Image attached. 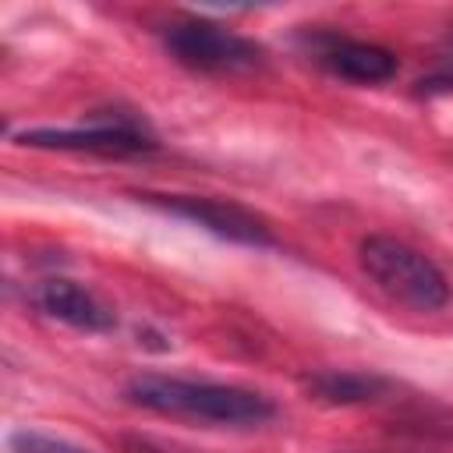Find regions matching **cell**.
Wrapping results in <instances>:
<instances>
[{
    "label": "cell",
    "instance_id": "6da1fadb",
    "mask_svg": "<svg viewBox=\"0 0 453 453\" xmlns=\"http://www.w3.org/2000/svg\"><path fill=\"white\" fill-rule=\"evenodd\" d=\"M124 396L127 403L163 418L223 425V428H251L276 414L273 400L255 389L230 382H205V379H177V375H134L124 386Z\"/></svg>",
    "mask_w": 453,
    "mask_h": 453
},
{
    "label": "cell",
    "instance_id": "7a4b0ae2",
    "mask_svg": "<svg viewBox=\"0 0 453 453\" xmlns=\"http://www.w3.org/2000/svg\"><path fill=\"white\" fill-rule=\"evenodd\" d=\"M357 262L386 297H393L411 311H439L449 301V283L442 269L407 241L372 234L361 241Z\"/></svg>",
    "mask_w": 453,
    "mask_h": 453
},
{
    "label": "cell",
    "instance_id": "3957f363",
    "mask_svg": "<svg viewBox=\"0 0 453 453\" xmlns=\"http://www.w3.org/2000/svg\"><path fill=\"white\" fill-rule=\"evenodd\" d=\"M163 46L177 64L198 74H241V71H255L265 60V50L255 39L202 18L166 25Z\"/></svg>",
    "mask_w": 453,
    "mask_h": 453
},
{
    "label": "cell",
    "instance_id": "277c9868",
    "mask_svg": "<svg viewBox=\"0 0 453 453\" xmlns=\"http://www.w3.org/2000/svg\"><path fill=\"white\" fill-rule=\"evenodd\" d=\"M138 198L145 205H156L177 219H188V223L230 241V244H244V248H273L276 244L269 223L237 202L209 198V195H152V191H145Z\"/></svg>",
    "mask_w": 453,
    "mask_h": 453
},
{
    "label": "cell",
    "instance_id": "5b68a950",
    "mask_svg": "<svg viewBox=\"0 0 453 453\" xmlns=\"http://www.w3.org/2000/svg\"><path fill=\"white\" fill-rule=\"evenodd\" d=\"M21 145L32 149H60V152H96V156H138L149 152L156 142L145 127L127 117L96 120L88 127H32L18 134Z\"/></svg>",
    "mask_w": 453,
    "mask_h": 453
},
{
    "label": "cell",
    "instance_id": "8992f818",
    "mask_svg": "<svg viewBox=\"0 0 453 453\" xmlns=\"http://www.w3.org/2000/svg\"><path fill=\"white\" fill-rule=\"evenodd\" d=\"M308 57L333 78L354 81V85H382L396 74V53H389L379 42L350 39L340 32H311L304 35Z\"/></svg>",
    "mask_w": 453,
    "mask_h": 453
},
{
    "label": "cell",
    "instance_id": "52a82bcc",
    "mask_svg": "<svg viewBox=\"0 0 453 453\" xmlns=\"http://www.w3.org/2000/svg\"><path fill=\"white\" fill-rule=\"evenodd\" d=\"M32 301L46 319H57L81 333H110L117 326L113 308L96 290H88L85 283L64 280V276H50V280L35 283Z\"/></svg>",
    "mask_w": 453,
    "mask_h": 453
},
{
    "label": "cell",
    "instance_id": "ba28073f",
    "mask_svg": "<svg viewBox=\"0 0 453 453\" xmlns=\"http://www.w3.org/2000/svg\"><path fill=\"white\" fill-rule=\"evenodd\" d=\"M304 389L333 407H350V403H372L382 400L389 393V379L375 375V372H315L304 379Z\"/></svg>",
    "mask_w": 453,
    "mask_h": 453
},
{
    "label": "cell",
    "instance_id": "9c48e42d",
    "mask_svg": "<svg viewBox=\"0 0 453 453\" xmlns=\"http://www.w3.org/2000/svg\"><path fill=\"white\" fill-rule=\"evenodd\" d=\"M11 453H92L88 446H78L64 435H50V432H35V428H21L11 435Z\"/></svg>",
    "mask_w": 453,
    "mask_h": 453
},
{
    "label": "cell",
    "instance_id": "30bf717a",
    "mask_svg": "<svg viewBox=\"0 0 453 453\" xmlns=\"http://www.w3.org/2000/svg\"><path fill=\"white\" fill-rule=\"evenodd\" d=\"M120 453H184V449H173V446H163V442H152V439H142V435H124Z\"/></svg>",
    "mask_w": 453,
    "mask_h": 453
},
{
    "label": "cell",
    "instance_id": "8fae6325",
    "mask_svg": "<svg viewBox=\"0 0 453 453\" xmlns=\"http://www.w3.org/2000/svg\"><path fill=\"white\" fill-rule=\"evenodd\" d=\"M418 92H421V96H446V92H453V71L421 78V81H418Z\"/></svg>",
    "mask_w": 453,
    "mask_h": 453
},
{
    "label": "cell",
    "instance_id": "7c38bea8",
    "mask_svg": "<svg viewBox=\"0 0 453 453\" xmlns=\"http://www.w3.org/2000/svg\"><path fill=\"white\" fill-rule=\"evenodd\" d=\"M449 46H453V25H449Z\"/></svg>",
    "mask_w": 453,
    "mask_h": 453
}]
</instances>
